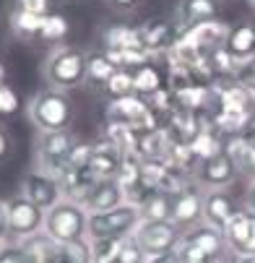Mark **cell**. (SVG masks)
I'll use <instances>...</instances> for the list:
<instances>
[{
	"label": "cell",
	"instance_id": "7402d4cb",
	"mask_svg": "<svg viewBox=\"0 0 255 263\" xmlns=\"http://www.w3.org/2000/svg\"><path fill=\"white\" fill-rule=\"evenodd\" d=\"M224 50L240 63L245 58L255 55V26L252 24H237L229 29V36L224 42Z\"/></svg>",
	"mask_w": 255,
	"mask_h": 263
},
{
	"label": "cell",
	"instance_id": "5bb4252c",
	"mask_svg": "<svg viewBox=\"0 0 255 263\" xmlns=\"http://www.w3.org/2000/svg\"><path fill=\"white\" fill-rule=\"evenodd\" d=\"M182 36L190 40L198 50H203L208 55V52H213L219 47H224L227 36H229V26L224 21H219V18H211V21H203V24H195V26L185 29Z\"/></svg>",
	"mask_w": 255,
	"mask_h": 263
},
{
	"label": "cell",
	"instance_id": "60d3db41",
	"mask_svg": "<svg viewBox=\"0 0 255 263\" xmlns=\"http://www.w3.org/2000/svg\"><path fill=\"white\" fill-rule=\"evenodd\" d=\"M245 209H250L255 214V180L247 185V193H245Z\"/></svg>",
	"mask_w": 255,
	"mask_h": 263
},
{
	"label": "cell",
	"instance_id": "e575fe53",
	"mask_svg": "<svg viewBox=\"0 0 255 263\" xmlns=\"http://www.w3.org/2000/svg\"><path fill=\"white\" fill-rule=\"evenodd\" d=\"M16 109H18V97H16L13 89H8L3 84V86H0V118L11 115V112H16Z\"/></svg>",
	"mask_w": 255,
	"mask_h": 263
},
{
	"label": "cell",
	"instance_id": "ac0fdd59",
	"mask_svg": "<svg viewBox=\"0 0 255 263\" xmlns=\"http://www.w3.org/2000/svg\"><path fill=\"white\" fill-rule=\"evenodd\" d=\"M102 50L104 52H125V50H143L141 45V31L133 26L112 24L102 29Z\"/></svg>",
	"mask_w": 255,
	"mask_h": 263
},
{
	"label": "cell",
	"instance_id": "836d02e7",
	"mask_svg": "<svg viewBox=\"0 0 255 263\" xmlns=\"http://www.w3.org/2000/svg\"><path fill=\"white\" fill-rule=\"evenodd\" d=\"M11 8H18L34 16H50V0H13Z\"/></svg>",
	"mask_w": 255,
	"mask_h": 263
},
{
	"label": "cell",
	"instance_id": "4316f807",
	"mask_svg": "<svg viewBox=\"0 0 255 263\" xmlns=\"http://www.w3.org/2000/svg\"><path fill=\"white\" fill-rule=\"evenodd\" d=\"M42 21H45V16H34V13H26L18 8H11V13H8V26L21 40H31V36L40 34Z\"/></svg>",
	"mask_w": 255,
	"mask_h": 263
},
{
	"label": "cell",
	"instance_id": "9a60e30c",
	"mask_svg": "<svg viewBox=\"0 0 255 263\" xmlns=\"http://www.w3.org/2000/svg\"><path fill=\"white\" fill-rule=\"evenodd\" d=\"M123 159H125V152L120 146L109 143V141H96L94 152H91L89 170H91V175L96 180H102V177H117V172L123 167Z\"/></svg>",
	"mask_w": 255,
	"mask_h": 263
},
{
	"label": "cell",
	"instance_id": "4dcf8cb0",
	"mask_svg": "<svg viewBox=\"0 0 255 263\" xmlns=\"http://www.w3.org/2000/svg\"><path fill=\"white\" fill-rule=\"evenodd\" d=\"M0 263H31V260H29L26 250L21 248V242L8 240L0 245Z\"/></svg>",
	"mask_w": 255,
	"mask_h": 263
},
{
	"label": "cell",
	"instance_id": "9c48e42d",
	"mask_svg": "<svg viewBox=\"0 0 255 263\" xmlns=\"http://www.w3.org/2000/svg\"><path fill=\"white\" fill-rule=\"evenodd\" d=\"M21 196L29 198L31 203H36L42 211H50L52 206H57L63 201V191H60V182L57 177L42 172V170H36L31 167L24 180H21Z\"/></svg>",
	"mask_w": 255,
	"mask_h": 263
},
{
	"label": "cell",
	"instance_id": "f6af8a7d",
	"mask_svg": "<svg viewBox=\"0 0 255 263\" xmlns=\"http://www.w3.org/2000/svg\"><path fill=\"white\" fill-rule=\"evenodd\" d=\"M237 255H240V253H237ZM240 260H242V263H255V255H240Z\"/></svg>",
	"mask_w": 255,
	"mask_h": 263
},
{
	"label": "cell",
	"instance_id": "d4e9b609",
	"mask_svg": "<svg viewBox=\"0 0 255 263\" xmlns=\"http://www.w3.org/2000/svg\"><path fill=\"white\" fill-rule=\"evenodd\" d=\"M188 146H190V152L195 154V159H198V164H201V162H206V159H211V157H216V154H222L224 141H222V133H219L213 125H208V128H201L198 136H195Z\"/></svg>",
	"mask_w": 255,
	"mask_h": 263
},
{
	"label": "cell",
	"instance_id": "ab89813d",
	"mask_svg": "<svg viewBox=\"0 0 255 263\" xmlns=\"http://www.w3.org/2000/svg\"><path fill=\"white\" fill-rule=\"evenodd\" d=\"M242 255H255V214H252L250 235H247V242H245V250H242Z\"/></svg>",
	"mask_w": 255,
	"mask_h": 263
},
{
	"label": "cell",
	"instance_id": "d6a6232c",
	"mask_svg": "<svg viewBox=\"0 0 255 263\" xmlns=\"http://www.w3.org/2000/svg\"><path fill=\"white\" fill-rule=\"evenodd\" d=\"M177 255H180V263H216L213 258H208L206 253H201L198 248L182 242V240H180V245H177Z\"/></svg>",
	"mask_w": 255,
	"mask_h": 263
},
{
	"label": "cell",
	"instance_id": "ee69618b",
	"mask_svg": "<svg viewBox=\"0 0 255 263\" xmlns=\"http://www.w3.org/2000/svg\"><path fill=\"white\" fill-rule=\"evenodd\" d=\"M3 84H6V65L0 63V86H3Z\"/></svg>",
	"mask_w": 255,
	"mask_h": 263
},
{
	"label": "cell",
	"instance_id": "f1b7e54d",
	"mask_svg": "<svg viewBox=\"0 0 255 263\" xmlns=\"http://www.w3.org/2000/svg\"><path fill=\"white\" fill-rule=\"evenodd\" d=\"M104 94H107L109 99H123V97L135 94V91H133V73H130V70H117L115 79L104 86Z\"/></svg>",
	"mask_w": 255,
	"mask_h": 263
},
{
	"label": "cell",
	"instance_id": "277c9868",
	"mask_svg": "<svg viewBox=\"0 0 255 263\" xmlns=\"http://www.w3.org/2000/svg\"><path fill=\"white\" fill-rule=\"evenodd\" d=\"M143 221L141 209L130 201L109 209V211H99V214H89V240H120V237H133V232L138 230V224Z\"/></svg>",
	"mask_w": 255,
	"mask_h": 263
},
{
	"label": "cell",
	"instance_id": "b9f144b4",
	"mask_svg": "<svg viewBox=\"0 0 255 263\" xmlns=\"http://www.w3.org/2000/svg\"><path fill=\"white\" fill-rule=\"evenodd\" d=\"M242 136H245V138H247L250 143H255V115H252V120L247 123V128L242 130Z\"/></svg>",
	"mask_w": 255,
	"mask_h": 263
},
{
	"label": "cell",
	"instance_id": "d6986e66",
	"mask_svg": "<svg viewBox=\"0 0 255 263\" xmlns=\"http://www.w3.org/2000/svg\"><path fill=\"white\" fill-rule=\"evenodd\" d=\"M117 70H120V68L115 65V60L109 58L104 50L86 52V84H89L91 89L104 91V86L115 79Z\"/></svg>",
	"mask_w": 255,
	"mask_h": 263
},
{
	"label": "cell",
	"instance_id": "ffe728a7",
	"mask_svg": "<svg viewBox=\"0 0 255 263\" xmlns=\"http://www.w3.org/2000/svg\"><path fill=\"white\" fill-rule=\"evenodd\" d=\"M169 143H172V138H169L167 128H156V130H149V133L135 136L133 152H135L143 162H149V159H164Z\"/></svg>",
	"mask_w": 255,
	"mask_h": 263
},
{
	"label": "cell",
	"instance_id": "ba28073f",
	"mask_svg": "<svg viewBox=\"0 0 255 263\" xmlns=\"http://www.w3.org/2000/svg\"><path fill=\"white\" fill-rule=\"evenodd\" d=\"M133 240L143 248L146 255H159L177 250L182 240V230L174 227L172 221H141L138 230L133 232Z\"/></svg>",
	"mask_w": 255,
	"mask_h": 263
},
{
	"label": "cell",
	"instance_id": "83f0119b",
	"mask_svg": "<svg viewBox=\"0 0 255 263\" xmlns=\"http://www.w3.org/2000/svg\"><path fill=\"white\" fill-rule=\"evenodd\" d=\"M125 240L128 237H120V240H91V263H115Z\"/></svg>",
	"mask_w": 255,
	"mask_h": 263
},
{
	"label": "cell",
	"instance_id": "e0dca14e",
	"mask_svg": "<svg viewBox=\"0 0 255 263\" xmlns=\"http://www.w3.org/2000/svg\"><path fill=\"white\" fill-rule=\"evenodd\" d=\"M219 16V0H180L177 11H174V21L180 26V31H185L195 24L211 21Z\"/></svg>",
	"mask_w": 255,
	"mask_h": 263
},
{
	"label": "cell",
	"instance_id": "30bf717a",
	"mask_svg": "<svg viewBox=\"0 0 255 263\" xmlns=\"http://www.w3.org/2000/svg\"><path fill=\"white\" fill-rule=\"evenodd\" d=\"M203 196H206V191H201L193 180L180 193L172 196V224L174 227L185 232V230L195 227L198 221H203Z\"/></svg>",
	"mask_w": 255,
	"mask_h": 263
},
{
	"label": "cell",
	"instance_id": "7c38bea8",
	"mask_svg": "<svg viewBox=\"0 0 255 263\" xmlns=\"http://www.w3.org/2000/svg\"><path fill=\"white\" fill-rule=\"evenodd\" d=\"M89 214H99V211H109L120 203H125V193L117 182V177H102V180H94L86 193L81 196L79 201Z\"/></svg>",
	"mask_w": 255,
	"mask_h": 263
},
{
	"label": "cell",
	"instance_id": "cb8c5ba5",
	"mask_svg": "<svg viewBox=\"0 0 255 263\" xmlns=\"http://www.w3.org/2000/svg\"><path fill=\"white\" fill-rule=\"evenodd\" d=\"M159 89H164V73H162L159 65H154V60L133 70V91H135L138 97L149 99V97H154Z\"/></svg>",
	"mask_w": 255,
	"mask_h": 263
},
{
	"label": "cell",
	"instance_id": "603a6c76",
	"mask_svg": "<svg viewBox=\"0 0 255 263\" xmlns=\"http://www.w3.org/2000/svg\"><path fill=\"white\" fill-rule=\"evenodd\" d=\"M250 224H252V211L240 206L237 214L227 221L224 227V237H227V245H229V253H240L245 250V242H247V235H250Z\"/></svg>",
	"mask_w": 255,
	"mask_h": 263
},
{
	"label": "cell",
	"instance_id": "d590c367",
	"mask_svg": "<svg viewBox=\"0 0 255 263\" xmlns=\"http://www.w3.org/2000/svg\"><path fill=\"white\" fill-rule=\"evenodd\" d=\"M240 172L247 175L250 180H255V143L247 146V152H245V157L240 162Z\"/></svg>",
	"mask_w": 255,
	"mask_h": 263
},
{
	"label": "cell",
	"instance_id": "f546056e",
	"mask_svg": "<svg viewBox=\"0 0 255 263\" xmlns=\"http://www.w3.org/2000/svg\"><path fill=\"white\" fill-rule=\"evenodd\" d=\"M232 81H237V84H242V86H247V89L255 91V55H252V58H245V60L237 63Z\"/></svg>",
	"mask_w": 255,
	"mask_h": 263
},
{
	"label": "cell",
	"instance_id": "1f68e13d",
	"mask_svg": "<svg viewBox=\"0 0 255 263\" xmlns=\"http://www.w3.org/2000/svg\"><path fill=\"white\" fill-rule=\"evenodd\" d=\"M115 263H146V253H143V248L133 237H128L123 242V250H120V255H117Z\"/></svg>",
	"mask_w": 255,
	"mask_h": 263
},
{
	"label": "cell",
	"instance_id": "2e32d148",
	"mask_svg": "<svg viewBox=\"0 0 255 263\" xmlns=\"http://www.w3.org/2000/svg\"><path fill=\"white\" fill-rule=\"evenodd\" d=\"M237 201L229 196V191H208L203 196V221L224 230L227 221L237 214Z\"/></svg>",
	"mask_w": 255,
	"mask_h": 263
},
{
	"label": "cell",
	"instance_id": "4fadbf2b",
	"mask_svg": "<svg viewBox=\"0 0 255 263\" xmlns=\"http://www.w3.org/2000/svg\"><path fill=\"white\" fill-rule=\"evenodd\" d=\"M182 242H188V245L198 248L201 253H206V255L213 258L216 263L229 253V245H227L224 230L213 227V224H206V221H198L195 227H190V230L182 232Z\"/></svg>",
	"mask_w": 255,
	"mask_h": 263
},
{
	"label": "cell",
	"instance_id": "484cf974",
	"mask_svg": "<svg viewBox=\"0 0 255 263\" xmlns=\"http://www.w3.org/2000/svg\"><path fill=\"white\" fill-rule=\"evenodd\" d=\"M68 31H70L68 18H65L63 13H50V16H45V21H42V26H40V34H36V40H42L45 45L57 47V45H63V40L68 36Z\"/></svg>",
	"mask_w": 255,
	"mask_h": 263
},
{
	"label": "cell",
	"instance_id": "8992f818",
	"mask_svg": "<svg viewBox=\"0 0 255 263\" xmlns=\"http://www.w3.org/2000/svg\"><path fill=\"white\" fill-rule=\"evenodd\" d=\"M6 214H8V235L13 242L34 237L45 230V211L29 198H24L21 193L6 201Z\"/></svg>",
	"mask_w": 255,
	"mask_h": 263
},
{
	"label": "cell",
	"instance_id": "7a4b0ae2",
	"mask_svg": "<svg viewBox=\"0 0 255 263\" xmlns=\"http://www.w3.org/2000/svg\"><path fill=\"white\" fill-rule=\"evenodd\" d=\"M26 112H29L31 125L40 133L68 130L70 123H73V104H70L68 94L57 91V89H50V86L34 94Z\"/></svg>",
	"mask_w": 255,
	"mask_h": 263
},
{
	"label": "cell",
	"instance_id": "8fae6325",
	"mask_svg": "<svg viewBox=\"0 0 255 263\" xmlns=\"http://www.w3.org/2000/svg\"><path fill=\"white\" fill-rule=\"evenodd\" d=\"M138 31H141V45H143V50L149 52L151 58H154V55H167V52L177 45V40L182 36V31H180V26H177L174 18H154V21H146L143 26H138Z\"/></svg>",
	"mask_w": 255,
	"mask_h": 263
},
{
	"label": "cell",
	"instance_id": "f35d334b",
	"mask_svg": "<svg viewBox=\"0 0 255 263\" xmlns=\"http://www.w3.org/2000/svg\"><path fill=\"white\" fill-rule=\"evenodd\" d=\"M146 263H180V255H177V250L159 253V255H146Z\"/></svg>",
	"mask_w": 255,
	"mask_h": 263
},
{
	"label": "cell",
	"instance_id": "74e56055",
	"mask_svg": "<svg viewBox=\"0 0 255 263\" xmlns=\"http://www.w3.org/2000/svg\"><path fill=\"white\" fill-rule=\"evenodd\" d=\"M11 235H8V214H6V201H0V245L8 242Z\"/></svg>",
	"mask_w": 255,
	"mask_h": 263
},
{
	"label": "cell",
	"instance_id": "6da1fadb",
	"mask_svg": "<svg viewBox=\"0 0 255 263\" xmlns=\"http://www.w3.org/2000/svg\"><path fill=\"white\" fill-rule=\"evenodd\" d=\"M42 76L50 89L73 91L86 86V50L73 45H57L50 50L42 65Z\"/></svg>",
	"mask_w": 255,
	"mask_h": 263
},
{
	"label": "cell",
	"instance_id": "44dd1931",
	"mask_svg": "<svg viewBox=\"0 0 255 263\" xmlns=\"http://www.w3.org/2000/svg\"><path fill=\"white\" fill-rule=\"evenodd\" d=\"M143 221H172V196L151 187L138 203Z\"/></svg>",
	"mask_w": 255,
	"mask_h": 263
},
{
	"label": "cell",
	"instance_id": "7bdbcfd3",
	"mask_svg": "<svg viewBox=\"0 0 255 263\" xmlns=\"http://www.w3.org/2000/svg\"><path fill=\"white\" fill-rule=\"evenodd\" d=\"M6 154H8V136L0 130V159H3Z\"/></svg>",
	"mask_w": 255,
	"mask_h": 263
},
{
	"label": "cell",
	"instance_id": "8d00e7d4",
	"mask_svg": "<svg viewBox=\"0 0 255 263\" xmlns=\"http://www.w3.org/2000/svg\"><path fill=\"white\" fill-rule=\"evenodd\" d=\"M104 3H107L109 8H115V11H133V8L143 6L146 0H104Z\"/></svg>",
	"mask_w": 255,
	"mask_h": 263
},
{
	"label": "cell",
	"instance_id": "5b68a950",
	"mask_svg": "<svg viewBox=\"0 0 255 263\" xmlns=\"http://www.w3.org/2000/svg\"><path fill=\"white\" fill-rule=\"evenodd\" d=\"M79 138H73V133L68 130H57V133H40L34 146V167L42 170L52 177H60V172L68 167L70 154L76 148Z\"/></svg>",
	"mask_w": 255,
	"mask_h": 263
},
{
	"label": "cell",
	"instance_id": "52a82bcc",
	"mask_svg": "<svg viewBox=\"0 0 255 263\" xmlns=\"http://www.w3.org/2000/svg\"><path fill=\"white\" fill-rule=\"evenodd\" d=\"M237 175H240L237 162L222 148V154L201 162L190 180L201 187V191L208 193V191H229V185L237 180Z\"/></svg>",
	"mask_w": 255,
	"mask_h": 263
},
{
	"label": "cell",
	"instance_id": "3957f363",
	"mask_svg": "<svg viewBox=\"0 0 255 263\" xmlns=\"http://www.w3.org/2000/svg\"><path fill=\"white\" fill-rule=\"evenodd\" d=\"M42 232L50 240H55L57 245L86 240L89 237V211L79 201L63 198L57 206L45 211V230Z\"/></svg>",
	"mask_w": 255,
	"mask_h": 263
}]
</instances>
